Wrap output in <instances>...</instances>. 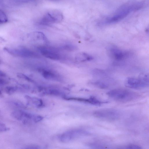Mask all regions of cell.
<instances>
[{
  "mask_svg": "<svg viewBox=\"0 0 149 149\" xmlns=\"http://www.w3.org/2000/svg\"><path fill=\"white\" fill-rule=\"evenodd\" d=\"M142 5L140 2L126 4L120 7L111 16L106 17L103 21L105 24L117 23L126 17L131 12L141 9Z\"/></svg>",
  "mask_w": 149,
  "mask_h": 149,
  "instance_id": "6da1fadb",
  "label": "cell"
},
{
  "mask_svg": "<svg viewBox=\"0 0 149 149\" xmlns=\"http://www.w3.org/2000/svg\"><path fill=\"white\" fill-rule=\"evenodd\" d=\"M107 95L109 97L116 101L127 102L137 99L139 95L134 92L123 88H117L108 91Z\"/></svg>",
  "mask_w": 149,
  "mask_h": 149,
  "instance_id": "7a4b0ae2",
  "label": "cell"
},
{
  "mask_svg": "<svg viewBox=\"0 0 149 149\" xmlns=\"http://www.w3.org/2000/svg\"><path fill=\"white\" fill-rule=\"evenodd\" d=\"M63 19L62 13L57 10L49 11L45 14L38 22L40 25H49L61 22Z\"/></svg>",
  "mask_w": 149,
  "mask_h": 149,
  "instance_id": "3957f363",
  "label": "cell"
},
{
  "mask_svg": "<svg viewBox=\"0 0 149 149\" xmlns=\"http://www.w3.org/2000/svg\"><path fill=\"white\" fill-rule=\"evenodd\" d=\"M11 115L14 118L24 123L31 122H38L41 120L43 118L40 116L20 110L13 111Z\"/></svg>",
  "mask_w": 149,
  "mask_h": 149,
  "instance_id": "277c9868",
  "label": "cell"
},
{
  "mask_svg": "<svg viewBox=\"0 0 149 149\" xmlns=\"http://www.w3.org/2000/svg\"><path fill=\"white\" fill-rule=\"evenodd\" d=\"M125 84L126 87L134 89L146 88L149 86L148 76L144 75L139 78L128 77L126 79Z\"/></svg>",
  "mask_w": 149,
  "mask_h": 149,
  "instance_id": "5b68a950",
  "label": "cell"
},
{
  "mask_svg": "<svg viewBox=\"0 0 149 149\" xmlns=\"http://www.w3.org/2000/svg\"><path fill=\"white\" fill-rule=\"evenodd\" d=\"M90 133L82 129H74L69 130L62 134L60 136L62 142H68L81 136L89 135Z\"/></svg>",
  "mask_w": 149,
  "mask_h": 149,
  "instance_id": "8992f818",
  "label": "cell"
},
{
  "mask_svg": "<svg viewBox=\"0 0 149 149\" xmlns=\"http://www.w3.org/2000/svg\"><path fill=\"white\" fill-rule=\"evenodd\" d=\"M5 50L9 54L23 58H38L39 54L32 50L25 48H6Z\"/></svg>",
  "mask_w": 149,
  "mask_h": 149,
  "instance_id": "52a82bcc",
  "label": "cell"
},
{
  "mask_svg": "<svg viewBox=\"0 0 149 149\" xmlns=\"http://www.w3.org/2000/svg\"><path fill=\"white\" fill-rule=\"evenodd\" d=\"M93 114L97 118L110 120H116L120 117V113L118 111L111 109L97 110L95 111Z\"/></svg>",
  "mask_w": 149,
  "mask_h": 149,
  "instance_id": "ba28073f",
  "label": "cell"
},
{
  "mask_svg": "<svg viewBox=\"0 0 149 149\" xmlns=\"http://www.w3.org/2000/svg\"><path fill=\"white\" fill-rule=\"evenodd\" d=\"M38 48L42 55L48 58L58 60L61 58L60 52L55 48L42 46H39Z\"/></svg>",
  "mask_w": 149,
  "mask_h": 149,
  "instance_id": "9c48e42d",
  "label": "cell"
},
{
  "mask_svg": "<svg viewBox=\"0 0 149 149\" xmlns=\"http://www.w3.org/2000/svg\"><path fill=\"white\" fill-rule=\"evenodd\" d=\"M38 71L43 77L46 79L56 81L61 80V78L60 76L52 70L47 68H39Z\"/></svg>",
  "mask_w": 149,
  "mask_h": 149,
  "instance_id": "30bf717a",
  "label": "cell"
},
{
  "mask_svg": "<svg viewBox=\"0 0 149 149\" xmlns=\"http://www.w3.org/2000/svg\"><path fill=\"white\" fill-rule=\"evenodd\" d=\"M68 100H75L82 102L97 106H100L102 104L104 103V102L99 100L93 96H91L88 98L68 97Z\"/></svg>",
  "mask_w": 149,
  "mask_h": 149,
  "instance_id": "8fae6325",
  "label": "cell"
},
{
  "mask_svg": "<svg viewBox=\"0 0 149 149\" xmlns=\"http://www.w3.org/2000/svg\"><path fill=\"white\" fill-rule=\"evenodd\" d=\"M110 52L112 56L115 60L118 61L124 59L128 55L127 52L117 48H111Z\"/></svg>",
  "mask_w": 149,
  "mask_h": 149,
  "instance_id": "7c38bea8",
  "label": "cell"
},
{
  "mask_svg": "<svg viewBox=\"0 0 149 149\" xmlns=\"http://www.w3.org/2000/svg\"><path fill=\"white\" fill-rule=\"evenodd\" d=\"M75 58L76 61L79 62L90 61L93 59L92 56L84 52L78 53L76 55Z\"/></svg>",
  "mask_w": 149,
  "mask_h": 149,
  "instance_id": "4fadbf2b",
  "label": "cell"
},
{
  "mask_svg": "<svg viewBox=\"0 0 149 149\" xmlns=\"http://www.w3.org/2000/svg\"><path fill=\"white\" fill-rule=\"evenodd\" d=\"M26 98L29 102L33 105L38 107H42L44 105L42 100L37 97H31L28 96H26Z\"/></svg>",
  "mask_w": 149,
  "mask_h": 149,
  "instance_id": "5bb4252c",
  "label": "cell"
},
{
  "mask_svg": "<svg viewBox=\"0 0 149 149\" xmlns=\"http://www.w3.org/2000/svg\"><path fill=\"white\" fill-rule=\"evenodd\" d=\"M91 84L97 88L102 89L107 88L109 86V84L108 82L102 80L93 81L91 82Z\"/></svg>",
  "mask_w": 149,
  "mask_h": 149,
  "instance_id": "9a60e30c",
  "label": "cell"
},
{
  "mask_svg": "<svg viewBox=\"0 0 149 149\" xmlns=\"http://www.w3.org/2000/svg\"><path fill=\"white\" fill-rule=\"evenodd\" d=\"M45 93L47 94L55 95L60 96L63 95V93L60 91L58 90L54 89H48L45 90Z\"/></svg>",
  "mask_w": 149,
  "mask_h": 149,
  "instance_id": "2e32d148",
  "label": "cell"
},
{
  "mask_svg": "<svg viewBox=\"0 0 149 149\" xmlns=\"http://www.w3.org/2000/svg\"><path fill=\"white\" fill-rule=\"evenodd\" d=\"M60 49L68 51H73L76 49V47L74 45L70 44H66L61 46Z\"/></svg>",
  "mask_w": 149,
  "mask_h": 149,
  "instance_id": "e0dca14e",
  "label": "cell"
},
{
  "mask_svg": "<svg viewBox=\"0 0 149 149\" xmlns=\"http://www.w3.org/2000/svg\"><path fill=\"white\" fill-rule=\"evenodd\" d=\"M8 20L6 15L3 12L0 10V24L6 23Z\"/></svg>",
  "mask_w": 149,
  "mask_h": 149,
  "instance_id": "ac0fdd59",
  "label": "cell"
},
{
  "mask_svg": "<svg viewBox=\"0 0 149 149\" xmlns=\"http://www.w3.org/2000/svg\"><path fill=\"white\" fill-rule=\"evenodd\" d=\"M124 148L126 149H141V148L139 145L134 144H131L128 145L124 147Z\"/></svg>",
  "mask_w": 149,
  "mask_h": 149,
  "instance_id": "d6986e66",
  "label": "cell"
},
{
  "mask_svg": "<svg viewBox=\"0 0 149 149\" xmlns=\"http://www.w3.org/2000/svg\"><path fill=\"white\" fill-rule=\"evenodd\" d=\"M90 146L92 147L93 148H104V147L103 145L96 143H92L90 144Z\"/></svg>",
  "mask_w": 149,
  "mask_h": 149,
  "instance_id": "ffe728a7",
  "label": "cell"
},
{
  "mask_svg": "<svg viewBox=\"0 0 149 149\" xmlns=\"http://www.w3.org/2000/svg\"><path fill=\"white\" fill-rule=\"evenodd\" d=\"M17 90V88L14 87H9L6 88V91L9 94L14 93Z\"/></svg>",
  "mask_w": 149,
  "mask_h": 149,
  "instance_id": "44dd1931",
  "label": "cell"
},
{
  "mask_svg": "<svg viewBox=\"0 0 149 149\" xmlns=\"http://www.w3.org/2000/svg\"><path fill=\"white\" fill-rule=\"evenodd\" d=\"M8 128L6 125L0 121V132H3L8 130Z\"/></svg>",
  "mask_w": 149,
  "mask_h": 149,
  "instance_id": "7402d4cb",
  "label": "cell"
},
{
  "mask_svg": "<svg viewBox=\"0 0 149 149\" xmlns=\"http://www.w3.org/2000/svg\"><path fill=\"white\" fill-rule=\"evenodd\" d=\"M6 83L7 81L5 80L0 77V86L4 85Z\"/></svg>",
  "mask_w": 149,
  "mask_h": 149,
  "instance_id": "603a6c76",
  "label": "cell"
},
{
  "mask_svg": "<svg viewBox=\"0 0 149 149\" xmlns=\"http://www.w3.org/2000/svg\"><path fill=\"white\" fill-rule=\"evenodd\" d=\"M38 147L36 146H29L27 147V148H31V149H36L38 148H37Z\"/></svg>",
  "mask_w": 149,
  "mask_h": 149,
  "instance_id": "cb8c5ba5",
  "label": "cell"
},
{
  "mask_svg": "<svg viewBox=\"0 0 149 149\" xmlns=\"http://www.w3.org/2000/svg\"><path fill=\"white\" fill-rule=\"evenodd\" d=\"M25 1L28 2H30V1H33L35 0H24Z\"/></svg>",
  "mask_w": 149,
  "mask_h": 149,
  "instance_id": "d4e9b609",
  "label": "cell"
},
{
  "mask_svg": "<svg viewBox=\"0 0 149 149\" xmlns=\"http://www.w3.org/2000/svg\"></svg>",
  "mask_w": 149,
  "mask_h": 149,
  "instance_id": "484cf974",
  "label": "cell"
},
{
  "mask_svg": "<svg viewBox=\"0 0 149 149\" xmlns=\"http://www.w3.org/2000/svg\"></svg>",
  "mask_w": 149,
  "mask_h": 149,
  "instance_id": "4316f807",
  "label": "cell"
}]
</instances>
